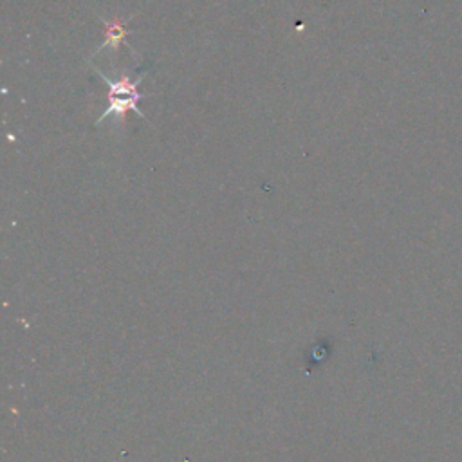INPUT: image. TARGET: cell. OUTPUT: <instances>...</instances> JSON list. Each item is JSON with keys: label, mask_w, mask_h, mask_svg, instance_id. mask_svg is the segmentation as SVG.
Here are the masks:
<instances>
[{"label": "cell", "mask_w": 462, "mask_h": 462, "mask_svg": "<svg viewBox=\"0 0 462 462\" xmlns=\"http://www.w3.org/2000/svg\"><path fill=\"white\" fill-rule=\"evenodd\" d=\"M103 23H105L106 29H105V42L101 43L99 51L105 49V47H114V49H117L119 43L123 42V38L128 34V31L125 29V23H123L119 18H114L112 22L103 20Z\"/></svg>", "instance_id": "obj_2"}, {"label": "cell", "mask_w": 462, "mask_h": 462, "mask_svg": "<svg viewBox=\"0 0 462 462\" xmlns=\"http://www.w3.org/2000/svg\"><path fill=\"white\" fill-rule=\"evenodd\" d=\"M96 72H97V76H99L101 79H105L106 85H108V106H106V110L103 112V116L97 117L96 125L103 123V121L108 119V117H117V121H123V119H125V114H126L128 110L135 112L141 119H144V114H143V112L139 110V106H137V103H139V99H141V92L137 90V87H139V83L143 81V78L146 76V72L139 74L135 79H130V76H123V78L117 79V81H112L110 78H106V76L103 74V70H99V69H96Z\"/></svg>", "instance_id": "obj_1"}]
</instances>
